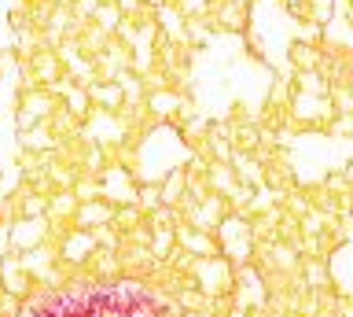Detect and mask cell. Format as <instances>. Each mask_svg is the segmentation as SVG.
<instances>
[{
  "instance_id": "obj_4",
  "label": "cell",
  "mask_w": 353,
  "mask_h": 317,
  "mask_svg": "<svg viewBox=\"0 0 353 317\" xmlns=\"http://www.w3.org/2000/svg\"><path fill=\"white\" fill-rule=\"evenodd\" d=\"M99 8H103V0H74V8H70V12H74L77 23H92Z\"/></svg>"
},
{
  "instance_id": "obj_3",
  "label": "cell",
  "mask_w": 353,
  "mask_h": 317,
  "mask_svg": "<svg viewBox=\"0 0 353 317\" xmlns=\"http://www.w3.org/2000/svg\"><path fill=\"white\" fill-rule=\"evenodd\" d=\"M52 15H55V4H52V0H30V23L37 26V30H48Z\"/></svg>"
},
{
  "instance_id": "obj_1",
  "label": "cell",
  "mask_w": 353,
  "mask_h": 317,
  "mask_svg": "<svg viewBox=\"0 0 353 317\" xmlns=\"http://www.w3.org/2000/svg\"><path fill=\"white\" fill-rule=\"evenodd\" d=\"M210 19L221 30H243L247 26V4H239V0H214Z\"/></svg>"
},
{
  "instance_id": "obj_2",
  "label": "cell",
  "mask_w": 353,
  "mask_h": 317,
  "mask_svg": "<svg viewBox=\"0 0 353 317\" xmlns=\"http://www.w3.org/2000/svg\"><path fill=\"white\" fill-rule=\"evenodd\" d=\"M92 23L103 30V34H118V26L125 23V12H121V4L118 0H103V8L96 12V19Z\"/></svg>"
},
{
  "instance_id": "obj_5",
  "label": "cell",
  "mask_w": 353,
  "mask_h": 317,
  "mask_svg": "<svg viewBox=\"0 0 353 317\" xmlns=\"http://www.w3.org/2000/svg\"><path fill=\"white\" fill-rule=\"evenodd\" d=\"M55 8H74V0H52Z\"/></svg>"
}]
</instances>
